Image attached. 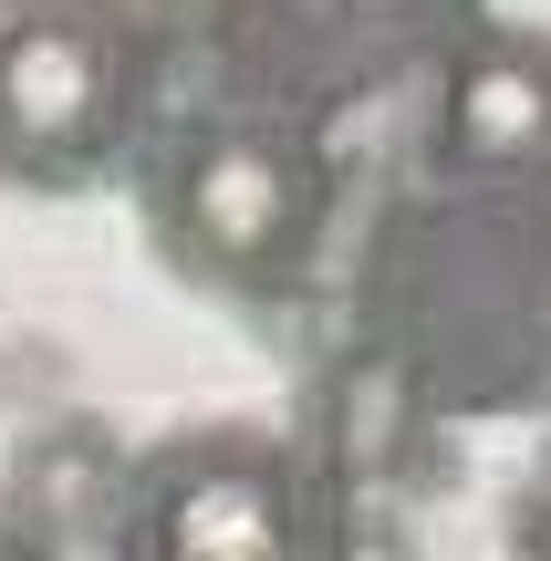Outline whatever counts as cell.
I'll list each match as a JSON object with an SVG mask.
<instances>
[{
    "label": "cell",
    "instance_id": "obj_1",
    "mask_svg": "<svg viewBox=\"0 0 551 561\" xmlns=\"http://www.w3.org/2000/svg\"><path fill=\"white\" fill-rule=\"evenodd\" d=\"M136 104V32L115 0H0V178L73 187Z\"/></svg>",
    "mask_w": 551,
    "mask_h": 561
},
{
    "label": "cell",
    "instance_id": "obj_2",
    "mask_svg": "<svg viewBox=\"0 0 551 561\" xmlns=\"http://www.w3.org/2000/svg\"><path fill=\"white\" fill-rule=\"evenodd\" d=\"M125 561H312V500L282 447L208 426L146 458L125 500Z\"/></svg>",
    "mask_w": 551,
    "mask_h": 561
},
{
    "label": "cell",
    "instance_id": "obj_3",
    "mask_svg": "<svg viewBox=\"0 0 551 561\" xmlns=\"http://www.w3.org/2000/svg\"><path fill=\"white\" fill-rule=\"evenodd\" d=\"M312 219H323V178L271 125H229L177 167V250L208 280H282Z\"/></svg>",
    "mask_w": 551,
    "mask_h": 561
},
{
    "label": "cell",
    "instance_id": "obj_4",
    "mask_svg": "<svg viewBox=\"0 0 551 561\" xmlns=\"http://www.w3.org/2000/svg\"><path fill=\"white\" fill-rule=\"evenodd\" d=\"M448 146L469 167H551V42L490 32L448 83Z\"/></svg>",
    "mask_w": 551,
    "mask_h": 561
},
{
    "label": "cell",
    "instance_id": "obj_5",
    "mask_svg": "<svg viewBox=\"0 0 551 561\" xmlns=\"http://www.w3.org/2000/svg\"><path fill=\"white\" fill-rule=\"evenodd\" d=\"M510 561H551V458L520 479V500H510Z\"/></svg>",
    "mask_w": 551,
    "mask_h": 561
},
{
    "label": "cell",
    "instance_id": "obj_6",
    "mask_svg": "<svg viewBox=\"0 0 551 561\" xmlns=\"http://www.w3.org/2000/svg\"><path fill=\"white\" fill-rule=\"evenodd\" d=\"M0 561H42L32 541H21V530H0Z\"/></svg>",
    "mask_w": 551,
    "mask_h": 561
}]
</instances>
